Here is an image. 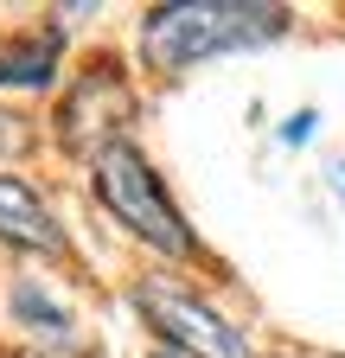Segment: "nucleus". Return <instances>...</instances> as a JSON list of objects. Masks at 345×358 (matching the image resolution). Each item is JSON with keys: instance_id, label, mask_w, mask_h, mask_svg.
Masks as SVG:
<instances>
[{"instance_id": "obj_11", "label": "nucleus", "mask_w": 345, "mask_h": 358, "mask_svg": "<svg viewBox=\"0 0 345 358\" xmlns=\"http://www.w3.org/2000/svg\"><path fill=\"white\" fill-rule=\"evenodd\" d=\"M147 358H179V352H166V345H160V352H147Z\"/></svg>"}, {"instance_id": "obj_1", "label": "nucleus", "mask_w": 345, "mask_h": 358, "mask_svg": "<svg viewBox=\"0 0 345 358\" xmlns=\"http://www.w3.org/2000/svg\"><path fill=\"white\" fill-rule=\"evenodd\" d=\"M288 32V7H256V0H166L141 13V58L166 77H179L205 58H230L275 45Z\"/></svg>"}, {"instance_id": "obj_10", "label": "nucleus", "mask_w": 345, "mask_h": 358, "mask_svg": "<svg viewBox=\"0 0 345 358\" xmlns=\"http://www.w3.org/2000/svg\"><path fill=\"white\" fill-rule=\"evenodd\" d=\"M332 186H339V192H345V160H339V166H332Z\"/></svg>"}, {"instance_id": "obj_3", "label": "nucleus", "mask_w": 345, "mask_h": 358, "mask_svg": "<svg viewBox=\"0 0 345 358\" xmlns=\"http://www.w3.org/2000/svg\"><path fill=\"white\" fill-rule=\"evenodd\" d=\"M135 307H141V320L166 339V352H179V358H256L249 339H243V327H230L211 301H198L186 288L141 282Z\"/></svg>"}, {"instance_id": "obj_6", "label": "nucleus", "mask_w": 345, "mask_h": 358, "mask_svg": "<svg viewBox=\"0 0 345 358\" xmlns=\"http://www.w3.org/2000/svg\"><path fill=\"white\" fill-rule=\"evenodd\" d=\"M52 77H58V32L52 26L0 38V83L7 90H45Z\"/></svg>"}, {"instance_id": "obj_7", "label": "nucleus", "mask_w": 345, "mask_h": 358, "mask_svg": "<svg viewBox=\"0 0 345 358\" xmlns=\"http://www.w3.org/2000/svg\"><path fill=\"white\" fill-rule=\"evenodd\" d=\"M7 313H13V327H26L38 345H52V352H71V345H77V320H71V307L52 301L38 282H20V288L7 294Z\"/></svg>"}, {"instance_id": "obj_5", "label": "nucleus", "mask_w": 345, "mask_h": 358, "mask_svg": "<svg viewBox=\"0 0 345 358\" xmlns=\"http://www.w3.org/2000/svg\"><path fill=\"white\" fill-rule=\"evenodd\" d=\"M0 243L32 256H64V224L20 173H0Z\"/></svg>"}, {"instance_id": "obj_2", "label": "nucleus", "mask_w": 345, "mask_h": 358, "mask_svg": "<svg viewBox=\"0 0 345 358\" xmlns=\"http://www.w3.org/2000/svg\"><path fill=\"white\" fill-rule=\"evenodd\" d=\"M90 192H96V205L122 224V231L141 237L147 250H160V256H198L179 205L166 199L154 160H147L135 141H115V148H103V154L90 160Z\"/></svg>"}, {"instance_id": "obj_4", "label": "nucleus", "mask_w": 345, "mask_h": 358, "mask_svg": "<svg viewBox=\"0 0 345 358\" xmlns=\"http://www.w3.org/2000/svg\"><path fill=\"white\" fill-rule=\"evenodd\" d=\"M135 122V90H128V77L115 71V58H96L90 71H77V83L64 90L58 103V141L71 154H103L115 148V134Z\"/></svg>"}, {"instance_id": "obj_8", "label": "nucleus", "mask_w": 345, "mask_h": 358, "mask_svg": "<svg viewBox=\"0 0 345 358\" xmlns=\"http://www.w3.org/2000/svg\"><path fill=\"white\" fill-rule=\"evenodd\" d=\"M26 148H32V128H26V115L0 109V160H20Z\"/></svg>"}, {"instance_id": "obj_9", "label": "nucleus", "mask_w": 345, "mask_h": 358, "mask_svg": "<svg viewBox=\"0 0 345 358\" xmlns=\"http://www.w3.org/2000/svg\"><path fill=\"white\" fill-rule=\"evenodd\" d=\"M314 128H320V115L307 109V115H294V122L281 128V141H314Z\"/></svg>"}]
</instances>
